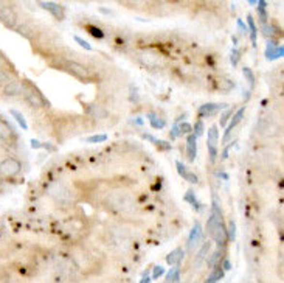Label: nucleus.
Wrapping results in <instances>:
<instances>
[{"mask_svg": "<svg viewBox=\"0 0 284 283\" xmlns=\"http://www.w3.org/2000/svg\"><path fill=\"white\" fill-rule=\"evenodd\" d=\"M106 205L115 213H131L135 210L134 199L123 191H112L106 198Z\"/></svg>", "mask_w": 284, "mask_h": 283, "instance_id": "nucleus-1", "label": "nucleus"}, {"mask_svg": "<svg viewBox=\"0 0 284 283\" xmlns=\"http://www.w3.org/2000/svg\"><path fill=\"white\" fill-rule=\"evenodd\" d=\"M207 229H208V232H210V235L213 236V240L218 243L219 248L225 246L228 240V234H227V229L224 226L222 217L219 213H213V217L207 222Z\"/></svg>", "mask_w": 284, "mask_h": 283, "instance_id": "nucleus-2", "label": "nucleus"}, {"mask_svg": "<svg viewBox=\"0 0 284 283\" xmlns=\"http://www.w3.org/2000/svg\"><path fill=\"white\" fill-rule=\"evenodd\" d=\"M48 193L59 204H70L73 201V191L69 189V185H65L64 182L51 184L48 187Z\"/></svg>", "mask_w": 284, "mask_h": 283, "instance_id": "nucleus-3", "label": "nucleus"}, {"mask_svg": "<svg viewBox=\"0 0 284 283\" xmlns=\"http://www.w3.org/2000/svg\"><path fill=\"white\" fill-rule=\"evenodd\" d=\"M22 170V163L14 157H6L0 162V177L2 179H11L17 176Z\"/></svg>", "mask_w": 284, "mask_h": 283, "instance_id": "nucleus-4", "label": "nucleus"}, {"mask_svg": "<svg viewBox=\"0 0 284 283\" xmlns=\"http://www.w3.org/2000/svg\"><path fill=\"white\" fill-rule=\"evenodd\" d=\"M110 240L118 249H121V251H128L131 248V236L124 229H120V227L112 229L110 230Z\"/></svg>", "mask_w": 284, "mask_h": 283, "instance_id": "nucleus-5", "label": "nucleus"}, {"mask_svg": "<svg viewBox=\"0 0 284 283\" xmlns=\"http://www.w3.org/2000/svg\"><path fill=\"white\" fill-rule=\"evenodd\" d=\"M24 98L27 100L28 104H31L34 108H44V106H48L47 100L44 98L42 94L37 91L36 87L33 86H25V91H24Z\"/></svg>", "mask_w": 284, "mask_h": 283, "instance_id": "nucleus-6", "label": "nucleus"}, {"mask_svg": "<svg viewBox=\"0 0 284 283\" xmlns=\"http://www.w3.org/2000/svg\"><path fill=\"white\" fill-rule=\"evenodd\" d=\"M202 227L200 224H194L193 230L190 232V236H188V243H186V249H188L190 254H194V252L197 251V248L202 244Z\"/></svg>", "mask_w": 284, "mask_h": 283, "instance_id": "nucleus-7", "label": "nucleus"}, {"mask_svg": "<svg viewBox=\"0 0 284 283\" xmlns=\"http://www.w3.org/2000/svg\"><path fill=\"white\" fill-rule=\"evenodd\" d=\"M65 69L69 70L73 77H76L79 79H86L90 77V72H89L87 67L76 61H65Z\"/></svg>", "mask_w": 284, "mask_h": 283, "instance_id": "nucleus-8", "label": "nucleus"}, {"mask_svg": "<svg viewBox=\"0 0 284 283\" xmlns=\"http://www.w3.org/2000/svg\"><path fill=\"white\" fill-rule=\"evenodd\" d=\"M0 22H2L5 27L14 28L17 24L16 13H14L10 6H2V8H0Z\"/></svg>", "mask_w": 284, "mask_h": 283, "instance_id": "nucleus-9", "label": "nucleus"}, {"mask_svg": "<svg viewBox=\"0 0 284 283\" xmlns=\"http://www.w3.org/2000/svg\"><path fill=\"white\" fill-rule=\"evenodd\" d=\"M14 131L11 126L3 122V120H0V143H3V145H13L14 143Z\"/></svg>", "mask_w": 284, "mask_h": 283, "instance_id": "nucleus-10", "label": "nucleus"}, {"mask_svg": "<svg viewBox=\"0 0 284 283\" xmlns=\"http://www.w3.org/2000/svg\"><path fill=\"white\" fill-rule=\"evenodd\" d=\"M208 150H210V154L211 157L214 159L216 156V150H218V143H219V129L218 126H211L210 129H208Z\"/></svg>", "mask_w": 284, "mask_h": 283, "instance_id": "nucleus-11", "label": "nucleus"}, {"mask_svg": "<svg viewBox=\"0 0 284 283\" xmlns=\"http://www.w3.org/2000/svg\"><path fill=\"white\" fill-rule=\"evenodd\" d=\"M24 91H25V84L20 83V81H10L8 84L5 86L3 92L6 96H19V95H24Z\"/></svg>", "mask_w": 284, "mask_h": 283, "instance_id": "nucleus-12", "label": "nucleus"}, {"mask_svg": "<svg viewBox=\"0 0 284 283\" xmlns=\"http://www.w3.org/2000/svg\"><path fill=\"white\" fill-rule=\"evenodd\" d=\"M186 156H188V160L194 162L197 156V142H196V136L194 134H190L186 137Z\"/></svg>", "mask_w": 284, "mask_h": 283, "instance_id": "nucleus-13", "label": "nucleus"}, {"mask_svg": "<svg viewBox=\"0 0 284 283\" xmlns=\"http://www.w3.org/2000/svg\"><path fill=\"white\" fill-rule=\"evenodd\" d=\"M176 168H177V171H179V174H180L185 181H188V182H191V184H197L199 182V179H197V176L196 174H193L191 171L186 168L182 162H176Z\"/></svg>", "mask_w": 284, "mask_h": 283, "instance_id": "nucleus-14", "label": "nucleus"}, {"mask_svg": "<svg viewBox=\"0 0 284 283\" xmlns=\"http://www.w3.org/2000/svg\"><path fill=\"white\" fill-rule=\"evenodd\" d=\"M39 6H41V8H44V10L50 11L55 17L58 16L59 19H61V17L64 16V8H62V6L59 5V3H53V2H41Z\"/></svg>", "mask_w": 284, "mask_h": 283, "instance_id": "nucleus-15", "label": "nucleus"}, {"mask_svg": "<svg viewBox=\"0 0 284 283\" xmlns=\"http://www.w3.org/2000/svg\"><path fill=\"white\" fill-rule=\"evenodd\" d=\"M244 114H245V108H241V109H238V110H236V114H235L233 117H231V122H230L228 128H227V132H225V142H227V139H228V136H230V132L233 131L239 123H241V120L244 118Z\"/></svg>", "mask_w": 284, "mask_h": 283, "instance_id": "nucleus-16", "label": "nucleus"}, {"mask_svg": "<svg viewBox=\"0 0 284 283\" xmlns=\"http://www.w3.org/2000/svg\"><path fill=\"white\" fill-rule=\"evenodd\" d=\"M221 108L222 106H221V104H218V103H205L204 106L199 108V115L200 117H210V115L218 112Z\"/></svg>", "mask_w": 284, "mask_h": 283, "instance_id": "nucleus-17", "label": "nucleus"}, {"mask_svg": "<svg viewBox=\"0 0 284 283\" xmlns=\"http://www.w3.org/2000/svg\"><path fill=\"white\" fill-rule=\"evenodd\" d=\"M182 258H183V251L180 248H177L166 255V263L169 266H177V265H180Z\"/></svg>", "mask_w": 284, "mask_h": 283, "instance_id": "nucleus-18", "label": "nucleus"}, {"mask_svg": "<svg viewBox=\"0 0 284 283\" xmlns=\"http://www.w3.org/2000/svg\"><path fill=\"white\" fill-rule=\"evenodd\" d=\"M89 112H90L92 117H95V118H104V117H107V112L101 106H98V104H93V106L89 108Z\"/></svg>", "mask_w": 284, "mask_h": 283, "instance_id": "nucleus-19", "label": "nucleus"}, {"mask_svg": "<svg viewBox=\"0 0 284 283\" xmlns=\"http://www.w3.org/2000/svg\"><path fill=\"white\" fill-rule=\"evenodd\" d=\"M145 139H149V142H152L154 145L162 148V150H171V145L168 143V142H163L160 139H154L152 136H149V134H145Z\"/></svg>", "mask_w": 284, "mask_h": 283, "instance_id": "nucleus-20", "label": "nucleus"}, {"mask_svg": "<svg viewBox=\"0 0 284 283\" xmlns=\"http://www.w3.org/2000/svg\"><path fill=\"white\" fill-rule=\"evenodd\" d=\"M11 115L14 117V120H16V122L20 125V128H22V129H28V125H27L25 118L22 117V114H20V112H17L16 109H11Z\"/></svg>", "mask_w": 284, "mask_h": 283, "instance_id": "nucleus-21", "label": "nucleus"}, {"mask_svg": "<svg viewBox=\"0 0 284 283\" xmlns=\"http://www.w3.org/2000/svg\"><path fill=\"white\" fill-rule=\"evenodd\" d=\"M179 275H180V271H179L177 266H173V269H171L166 275V283H176L179 280Z\"/></svg>", "mask_w": 284, "mask_h": 283, "instance_id": "nucleus-22", "label": "nucleus"}, {"mask_svg": "<svg viewBox=\"0 0 284 283\" xmlns=\"http://www.w3.org/2000/svg\"><path fill=\"white\" fill-rule=\"evenodd\" d=\"M149 120H151L152 128H155V129H162V128H165V120H162V118H159V117L154 115V114L149 115Z\"/></svg>", "mask_w": 284, "mask_h": 283, "instance_id": "nucleus-23", "label": "nucleus"}, {"mask_svg": "<svg viewBox=\"0 0 284 283\" xmlns=\"http://www.w3.org/2000/svg\"><path fill=\"white\" fill-rule=\"evenodd\" d=\"M106 140H107L106 134H98V136H90L86 139L87 143H101V142H106Z\"/></svg>", "mask_w": 284, "mask_h": 283, "instance_id": "nucleus-24", "label": "nucleus"}, {"mask_svg": "<svg viewBox=\"0 0 284 283\" xmlns=\"http://www.w3.org/2000/svg\"><path fill=\"white\" fill-rule=\"evenodd\" d=\"M242 73L245 75V79L249 81L250 89H253V87H255V75H253V72H252L250 69H247V67H245V69H242Z\"/></svg>", "mask_w": 284, "mask_h": 283, "instance_id": "nucleus-25", "label": "nucleus"}, {"mask_svg": "<svg viewBox=\"0 0 284 283\" xmlns=\"http://www.w3.org/2000/svg\"><path fill=\"white\" fill-rule=\"evenodd\" d=\"M185 199L188 201V203H190L191 205L196 207V208H199V207H200V205H199V203H197V199H196V195H194V191H193V190H188V191H186Z\"/></svg>", "mask_w": 284, "mask_h": 283, "instance_id": "nucleus-26", "label": "nucleus"}, {"mask_svg": "<svg viewBox=\"0 0 284 283\" xmlns=\"http://www.w3.org/2000/svg\"><path fill=\"white\" fill-rule=\"evenodd\" d=\"M208 251H210V243H205L204 246H202V249H200V252L197 254V263H200V262H204V258L208 255Z\"/></svg>", "mask_w": 284, "mask_h": 283, "instance_id": "nucleus-27", "label": "nucleus"}, {"mask_svg": "<svg viewBox=\"0 0 284 283\" xmlns=\"http://www.w3.org/2000/svg\"><path fill=\"white\" fill-rule=\"evenodd\" d=\"M193 132H194V136H196V137H200L202 134H204V123L197 122L196 125L193 126Z\"/></svg>", "mask_w": 284, "mask_h": 283, "instance_id": "nucleus-28", "label": "nucleus"}, {"mask_svg": "<svg viewBox=\"0 0 284 283\" xmlns=\"http://www.w3.org/2000/svg\"><path fill=\"white\" fill-rule=\"evenodd\" d=\"M179 131H180V136L182 134H193V126L188 125V123H180V126H179Z\"/></svg>", "mask_w": 284, "mask_h": 283, "instance_id": "nucleus-29", "label": "nucleus"}, {"mask_svg": "<svg viewBox=\"0 0 284 283\" xmlns=\"http://www.w3.org/2000/svg\"><path fill=\"white\" fill-rule=\"evenodd\" d=\"M231 117H233V110H231V109L225 110V112H224L222 117H221V126H225L227 120H228V118H231Z\"/></svg>", "mask_w": 284, "mask_h": 283, "instance_id": "nucleus-30", "label": "nucleus"}, {"mask_svg": "<svg viewBox=\"0 0 284 283\" xmlns=\"http://www.w3.org/2000/svg\"><path fill=\"white\" fill-rule=\"evenodd\" d=\"M249 27H250V31H252L253 44H255V39H256V27H255V22H253V17L252 16H249Z\"/></svg>", "mask_w": 284, "mask_h": 283, "instance_id": "nucleus-31", "label": "nucleus"}, {"mask_svg": "<svg viewBox=\"0 0 284 283\" xmlns=\"http://www.w3.org/2000/svg\"><path fill=\"white\" fill-rule=\"evenodd\" d=\"M263 33H264V36L266 38H273V34H275V28L272 27V25H264V28H263Z\"/></svg>", "mask_w": 284, "mask_h": 283, "instance_id": "nucleus-32", "label": "nucleus"}, {"mask_svg": "<svg viewBox=\"0 0 284 283\" xmlns=\"http://www.w3.org/2000/svg\"><path fill=\"white\" fill-rule=\"evenodd\" d=\"M75 41H76V44H78V46H81V47H83L84 50H92V46H90V44H89V42H86L84 39H81L79 36H75Z\"/></svg>", "mask_w": 284, "mask_h": 283, "instance_id": "nucleus-33", "label": "nucleus"}, {"mask_svg": "<svg viewBox=\"0 0 284 283\" xmlns=\"http://www.w3.org/2000/svg\"><path fill=\"white\" fill-rule=\"evenodd\" d=\"M10 73L8 72H5L3 69H0V84H2V83H6V84H8L10 83Z\"/></svg>", "mask_w": 284, "mask_h": 283, "instance_id": "nucleus-34", "label": "nucleus"}, {"mask_svg": "<svg viewBox=\"0 0 284 283\" xmlns=\"http://www.w3.org/2000/svg\"><path fill=\"white\" fill-rule=\"evenodd\" d=\"M163 272H165V269H163L162 266H155L152 271V279H159L160 275H163Z\"/></svg>", "mask_w": 284, "mask_h": 283, "instance_id": "nucleus-35", "label": "nucleus"}, {"mask_svg": "<svg viewBox=\"0 0 284 283\" xmlns=\"http://www.w3.org/2000/svg\"><path fill=\"white\" fill-rule=\"evenodd\" d=\"M131 101L132 103H138L140 101V96H138V91H137V89L135 87H132V91H131Z\"/></svg>", "mask_w": 284, "mask_h": 283, "instance_id": "nucleus-36", "label": "nucleus"}, {"mask_svg": "<svg viewBox=\"0 0 284 283\" xmlns=\"http://www.w3.org/2000/svg\"><path fill=\"white\" fill-rule=\"evenodd\" d=\"M235 232H236V229H235V222H230V229H228V236H230V240H235Z\"/></svg>", "mask_w": 284, "mask_h": 283, "instance_id": "nucleus-37", "label": "nucleus"}, {"mask_svg": "<svg viewBox=\"0 0 284 283\" xmlns=\"http://www.w3.org/2000/svg\"><path fill=\"white\" fill-rule=\"evenodd\" d=\"M239 61V51L238 50H233V53H231V64L236 65Z\"/></svg>", "mask_w": 284, "mask_h": 283, "instance_id": "nucleus-38", "label": "nucleus"}, {"mask_svg": "<svg viewBox=\"0 0 284 283\" xmlns=\"http://www.w3.org/2000/svg\"><path fill=\"white\" fill-rule=\"evenodd\" d=\"M90 33L95 36V38H98V39H101V38H103V33L100 31L98 28H90Z\"/></svg>", "mask_w": 284, "mask_h": 283, "instance_id": "nucleus-39", "label": "nucleus"}, {"mask_svg": "<svg viewBox=\"0 0 284 283\" xmlns=\"http://www.w3.org/2000/svg\"><path fill=\"white\" fill-rule=\"evenodd\" d=\"M238 25H239V30H241L242 33H247V28H245L244 22L242 20H238Z\"/></svg>", "mask_w": 284, "mask_h": 283, "instance_id": "nucleus-40", "label": "nucleus"}, {"mask_svg": "<svg viewBox=\"0 0 284 283\" xmlns=\"http://www.w3.org/2000/svg\"><path fill=\"white\" fill-rule=\"evenodd\" d=\"M205 283H218V280H216L213 275H210V277H208L207 280H205Z\"/></svg>", "mask_w": 284, "mask_h": 283, "instance_id": "nucleus-41", "label": "nucleus"}, {"mask_svg": "<svg viewBox=\"0 0 284 283\" xmlns=\"http://www.w3.org/2000/svg\"><path fill=\"white\" fill-rule=\"evenodd\" d=\"M31 146L33 148H41L42 145L39 143V142H37V140H31Z\"/></svg>", "mask_w": 284, "mask_h": 283, "instance_id": "nucleus-42", "label": "nucleus"}, {"mask_svg": "<svg viewBox=\"0 0 284 283\" xmlns=\"http://www.w3.org/2000/svg\"><path fill=\"white\" fill-rule=\"evenodd\" d=\"M230 267H231V263L228 262V260H225V262H224V269H230Z\"/></svg>", "mask_w": 284, "mask_h": 283, "instance_id": "nucleus-43", "label": "nucleus"}, {"mask_svg": "<svg viewBox=\"0 0 284 283\" xmlns=\"http://www.w3.org/2000/svg\"><path fill=\"white\" fill-rule=\"evenodd\" d=\"M140 283H149V277H143L140 280Z\"/></svg>", "mask_w": 284, "mask_h": 283, "instance_id": "nucleus-44", "label": "nucleus"}]
</instances>
